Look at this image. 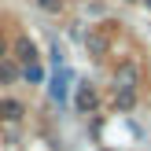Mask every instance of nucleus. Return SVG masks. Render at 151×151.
Instances as JSON below:
<instances>
[{"mask_svg":"<svg viewBox=\"0 0 151 151\" xmlns=\"http://www.w3.org/2000/svg\"><path fill=\"white\" fill-rule=\"evenodd\" d=\"M100 107V96H96L92 85H78V92H74V111H81V114H92V111Z\"/></svg>","mask_w":151,"mask_h":151,"instance_id":"nucleus-1","label":"nucleus"},{"mask_svg":"<svg viewBox=\"0 0 151 151\" xmlns=\"http://www.w3.org/2000/svg\"><path fill=\"white\" fill-rule=\"evenodd\" d=\"M66 85H70V70H63V66H59V70L52 74V81H48V92H52V100H55V103L66 100Z\"/></svg>","mask_w":151,"mask_h":151,"instance_id":"nucleus-2","label":"nucleus"},{"mask_svg":"<svg viewBox=\"0 0 151 151\" xmlns=\"http://www.w3.org/2000/svg\"><path fill=\"white\" fill-rule=\"evenodd\" d=\"M114 85H118V88H137V66H133V63H118Z\"/></svg>","mask_w":151,"mask_h":151,"instance_id":"nucleus-3","label":"nucleus"},{"mask_svg":"<svg viewBox=\"0 0 151 151\" xmlns=\"http://www.w3.org/2000/svg\"><path fill=\"white\" fill-rule=\"evenodd\" d=\"M15 52H19V59H22L26 66L37 59V48H33V41H29V37H19V41H15Z\"/></svg>","mask_w":151,"mask_h":151,"instance_id":"nucleus-4","label":"nucleus"},{"mask_svg":"<svg viewBox=\"0 0 151 151\" xmlns=\"http://www.w3.org/2000/svg\"><path fill=\"white\" fill-rule=\"evenodd\" d=\"M133 103H137V88H118L114 92V107L118 111H133Z\"/></svg>","mask_w":151,"mask_h":151,"instance_id":"nucleus-5","label":"nucleus"},{"mask_svg":"<svg viewBox=\"0 0 151 151\" xmlns=\"http://www.w3.org/2000/svg\"><path fill=\"white\" fill-rule=\"evenodd\" d=\"M0 118H4V122H19V118H22V103L4 100V103H0Z\"/></svg>","mask_w":151,"mask_h":151,"instance_id":"nucleus-6","label":"nucleus"},{"mask_svg":"<svg viewBox=\"0 0 151 151\" xmlns=\"http://www.w3.org/2000/svg\"><path fill=\"white\" fill-rule=\"evenodd\" d=\"M41 78H44V70H41L37 63H29V66H26V81H41Z\"/></svg>","mask_w":151,"mask_h":151,"instance_id":"nucleus-7","label":"nucleus"},{"mask_svg":"<svg viewBox=\"0 0 151 151\" xmlns=\"http://www.w3.org/2000/svg\"><path fill=\"white\" fill-rule=\"evenodd\" d=\"M0 81H15V66H11V63L0 66Z\"/></svg>","mask_w":151,"mask_h":151,"instance_id":"nucleus-8","label":"nucleus"},{"mask_svg":"<svg viewBox=\"0 0 151 151\" xmlns=\"http://www.w3.org/2000/svg\"><path fill=\"white\" fill-rule=\"evenodd\" d=\"M88 48H92V52H96V55H100V52H103V48H107V44H103V41H100V37H88Z\"/></svg>","mask_w":151,"mask_h":151,"instance_id":"nucleus-9","label":"nucleus"},{"mask_svg":"<svg viewBox=\"0 0 151 151\" xmlns=\"http://www.w3.org/2000/svg\"><path fill=\"white\" fill-rule=\"evenodd\" d=\"M37 4H41V7H48V11H59V7H63L59 0H37Z\"/></svg>","mask_w":151,"mask_h":151,"instance_id":"nucleus-10","label":"nucleus"},{"mask_svg":"<svg viewBox=\"0 0 151 151\" xmlns=\"http://www.w3.org/2000/svg\"><path fill=\"white\" fill-rule=\"evenodd\" d=\"M4 52H7V44H4V37H0V59H4Z\"/></svg>","mask_w":151,"mask_h":151,"instance_id":"nucleus-11","label":"nucleus"}]
</instances>
